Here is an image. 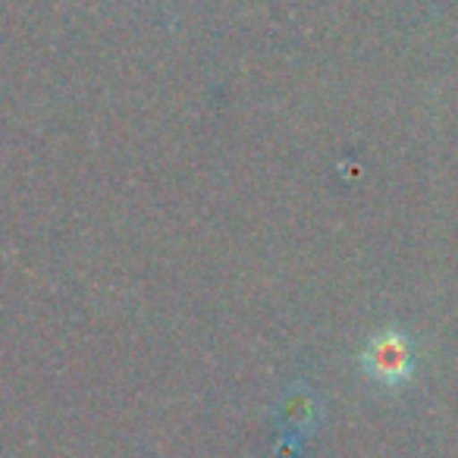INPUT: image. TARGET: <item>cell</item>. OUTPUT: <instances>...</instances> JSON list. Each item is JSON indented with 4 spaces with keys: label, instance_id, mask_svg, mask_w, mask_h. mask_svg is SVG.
Here are the masks:
<instances>
[{
    "label": "cell",
    "instance_id": "1",
    "mask_svg": "<svg viewBox=\"0 0 458 458\" xmlns=\"http://www.w3.org/2000/svg\"><path fill=\"white\" fill-rule=\"evenodd\" d=\"M364 368L374 380L386 383H402L411 370V355H408V345L399 333H383V336L370 339L368 352H364Z\"/></svg>",
    "mask_w": 458,
    "mask_h": 458
}]
</instances>
